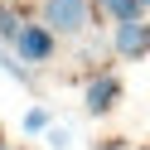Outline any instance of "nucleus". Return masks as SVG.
Here are the masks:
<instances>
[{
    "instance_id": "nucleus-3",
    "label": "nucleus",
    "mask_w": 150,
    "mask_h": 150,
    "mask_svg": "<svg viewBox=\"0 0 150 150\" xmlns=\"http://www.w3.org/2000/svg\"><path fill=\"white\" fill-rule=\"evenodd\" d=\"M111 49H116V58H145L150 53V20L116 24L111 29Z\"/></svg>"
},
{
    "instance_id": "nucleus-7",
    "label": "nucleus",
    "mask_w": 150,
    "mask_h": 150,
    "mask_svg": "<svg viewBox=\"0 0 150 150\" xmlns=\"http://www.w3.org/2000/svg\"><path fill=\"white\" fill-rule=\"evenodd\" d=\"M49 150H73V131L68 126H49Z\"/></svg>"
},
{
    "instance_id": "nucleus-2",
    "label": "nucleus",
    "mask_w": 150,
    "mask_h": 150,
    "mask_svg": "<svg viewBox=\"0 0 150 150\" xmlns=\"http://www.w3.org/2000/svg\"><path fill=\"white\" fill-rule=\"evenodd\" d=\"M44 24L53 34H82L92 24V0H44Z\"/></svg>"
},
{
    "instance_id": "nucleus-4",
    "label": "nucleus",
    "mask_w": 150,
    "mask_h": 150,
    "mask_svg": "<svg viewBox=\"0 0 150 150\" xmlns=\"http://www.w3.org/2000/svg\"><path fill=\"white\" fill-rule=\"evenodd\" d=\"M116 102H121V78H111V73H97V78L87 82V92H82L87 116H107Z\"/></svg>"
},
{
    "instance_id": "nucleus-6",
    "label": "nucleus",
    "mask_w": 150,
    "mask_h": 150,
    "mask_svg": "<svg viewBox=\"0 0 150 150\" xmlns=\"http://www.w3.org/2000/svg\"><path fill=\"white\" fill-rule=\"evenodd\" d=\"M20 29H24V20L10 10V0H0V44H15V39H20Z\"/></svg>"
},
{
    "instance_id": "nucleus-12",
    "label": "nucleus",
    "mask_w": 150,
    "mask_h": 150,
    "mask_svg": "<svg viewBox=\"0 0 150 150\" xmlns=\"http://www.w3.org/2000/svg\"><path fill=\"white\" fill-rule=\"evenodd\" d=\"M145 150H150V145H145Z\"/></svg>"
},
{
    "instance_id": "nucleus-9",
    "label": "nucleus",
    "mask_w": 150,
    "mask_h": 150,
    "mask_svg": "<svg viewBox=\"0 0 150 150\" xmlns=\"http://www.w3.org/2000/svg\"><path fill=\"white\" fill-rule=\"evenodd\" d=\"M136 10H140V20H150V0H136Z\"/></svg>"
},
{
    "instance_id": "nucleus-5",
    "label": "nucleus",
    "mask_w": 150,
    "mask_h": 150,
    "mask_svg": "<svg viewBox=\"0 0 150 150\" xmlns=\"http://www.w3.org/2000/svg\"><path fill=\"white\" fill-rule=\"evenodd\" d=\"M0 73H5V78H15V82H24V87L34 82V73L20 63V53H15L10 44H0Z\"/></svg>"
},
{
    "instance_id": "nucleus-10",
    "label": "nucleus",
    "mask_w": 150,
    "mask_h": 150,
    "mask_svg": "<svg viewBox=\"0 0 150 150\" xmlns=\"http://www.w3.org/2000/svg\"><path fill=\"white\" fill-rule=\"evenodd\" d=\"M97 150H126V145H121V140H107V145H97Z\"/></svg>"
},
{
    "instance_id": "nucleus-8",
    "label": "nucleus",
    "mask_w": 150,
    "mask_h": 150,
    "mask_svg": "<svg viewBox=\"0 0 150 150\" xmlns=\"http://www.w3.org/2000/svg\"><path fill=\"white\" fill-rule=\"evenodd\" d=\"M24 131H49V111H44V107L24 111Z\"/></svg>"
},
{
    "instance_id": "nucleus-11",
    "label": "nucleus",
    "mask_w": 150,
    "mask_h": 150,
    "mask_svg": "<svg viewBox=\"0 0 150 150\" xmlns=\"http://www.w3.org/2000/svg\"><path fill=\"white\" fill-rule=\"evenodd\" d=\"M0 150H10V145H5V140H0Z\"/></svg>"
},
{
    "instance_id": "nucleus-1",
    "label": "nucleus",
    "mask_w": 150,
    "mask_h": 150,
    "mask_svg": "<svg viewBox=\"0 0 150 150\" xmlns=\"http://www.w3.org/2000/svg\"><path fill=\"white\" fill-rule=\"evenodd\" d=\"M15 53H20V63L24 68H44V63H53V53H58V34L49 29V24H29L24 20V29H20V39L10 44Z\"/></svg>"
}]
</instances>
